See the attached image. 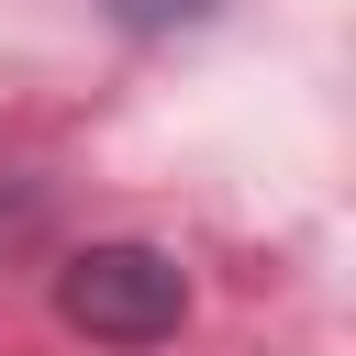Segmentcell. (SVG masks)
<instances>
[{"instance_id":"1","label":"cell","mask_w":356,"mask_h":356,"mask_svg":"<svg viewBox=\"0 0 356 356\" xmlns=\"http://www.w3.org/2000/svg\"><path fill=\"white\" fill-rule=\"evenodd\" d=\"M56 323L89 334V345H167L189 323V267L167 245H78L56 267Z\"/></svg>"},{"instance_id":"2","label":"cell","mask_w":356,"mask_h":356,"mask_svg":"<svg viewBox=\"0 0 356 356\" xmlns=\"http://www.w3.org/2000/svg\"><path fill=\"white\" fill-rule=\"evenodd\" d=\"M122 33H189V22H211L222 0H100Z\"/></svg>"}]
</instances>
